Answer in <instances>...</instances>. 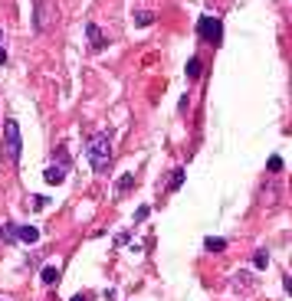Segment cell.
Wrapping results in <instances>:
<instances>
[{
	"label": "cell",
	"mask_w": 292,
	"mask_h": 301,
	"mask_svg": "<svg viewBox=\"0 0 292 301\" xmlns=\"http://www.w3.org/2000/svg\"><path fill=\"white\" fill-rule=\"evenodd\" d=\"M53 20H56V7H53L50 0H33V30L46 33Z\"/></svg>",
	"instance_id": "obj_3"
},
{
	"label": "cell",
	"mask_w": 292,
	"mask_h": 301,
	"mask_svg": "<svg viewBox=\"0 0 292 301\" xmlns=\"http://www.w3.org/2000/svg\"><path fill=\"white\" fill-rule=\"evenodd\" d=\"M253 265H256V269H266V265H269V255H266V252H256V255H253Z\"/></svg>",
	"instance_id": "obj_15"
},
{
	"label": "cell",
	"mask_w": 292,
	"mask_h": 301,
	"mask_svg": "<svg viewBox=\"0 0 292 301\" xmlns=\"http://www.w3.org/2000/svg\"><path fill=\"white\" fill-rule=\"evenodd\" d=\"M43 180H46V184H53V187H59L62 180H66V167H46Z\"/></svg>",
	"instance_id": "obj_7"
},
{
	"label": "cell",
	"mask_w": 292,
	"mask_h": 301,
	"mask_svg": "<svg viewBox=\"0 0 292 301\" xmlns=\"http://www.w3.org/2000/svg\"><path fill=\"white\" fill-rule=\"evenodd\" d=\"M204 249H207V252H224V249H227V239H213V236H207V239H204Z\"/></svg>",
	"instance_id": "obj_11"
},
{
	"label": "cell",
	"mask_w": 292,
	"mask_h": 301,
	"mask_svg": "<svg viewBox=\"0 0 292 301\" xmlns=\"http://www.w3.org/2000/svg\"><path fill=\"white\" fill-rule=\"evenodd\" d=\"M40 278H43V285H59V278H62V272L56 269V265H46L43 272H40Z\"/></svg>",
	"instance_id": "obj_8"
},
{
	"label": "cell",
	"mask_w": 292,
	"mask_h": 301,
	"mask_svg": "<svg viewBox=\"0 0 292 301\" xmlns=\"http://www.w3.org/2000/svg\"><path fill=\"white\" fill-rule=\"evenodd\" d=\"M4 144H7V157L17 164L23 154V141H20V124L17 118H4Z\"/></svg>",
	"instance_id": "obj_2"
},
{
	"label": "cell",
	"mask_w": 292,
	"mask_h": 301,
	"mask_svg": "<svg viewBox=\"0 0 292 301\" xmlns=\"http://www.w3.org/2000/svg\"><path fill=\"white\" fill-rule=\"evenodd\" d=\"M17 242H40V229L36 226H17Z\"/></svg>",
	"instance_id": "obj_6"
},
{
	"label": "cell",
	"mask_w": 292,
	"mask_h": 301,
	"mask_svg": "<svg viewBox=\"0 0 292 301\" xmlns=\"http://www.w3.org/2000/svg\"><path fill=\"white\" fill-rule=\"evenodd\" d=\"M0 39H4V30H0Z\"/></svg>",
	"instance_id": "obj_21"
},
{
	"label": "cell",
	"mask_w": 292,
	"mask_h": 301,
	"mask_svg": "<svg viewBox=\"0 0 292 301\" xmlns=\"http://www.w3.org/2000/svg\"><path fill=\"white\" fill-rule=\"evenodd\" d=\"M148 213H151V209H148V206H141V209H138V213H135V223H141V220H148Z\"/></svg>",
	"instance_id": "obj_18"
},
{
	"label": "cell",
	"mask_w": 292,
	"mask_h": 301,
	"mask_svg": "<svg viewBox=\"0 0 292 301\" xmlns=\"http://www.w3.org/2000/svg\"><path fill=\"white\" fill-rule=\"evenodd\" d=\"M135 187V174H122V180H118V187H115V193L118 197H125V193Z\"/></svg>",
	"instance_id": "obj_9"
},
{
	"label": "cell",
	"mask_w": 292,
	"mask_h": 301,
	"mask_svg": "<svg viewBox=\"0 0 292 301\" xmlns=\"http://www.w3.org/2000/svg\"><path fill=\"white\" fill-rule=\"evenodd\" d=\"M72 301H89V298H86V295H76V298H72Z\"/></svg>",
	"instance_id": "obj_20"
},
{
	"label": "cell",
	"mask_w": 292,
	"mask_h": 301,
	"mask_svg": "<svg viewBox=\"0 0 292 301\" xmlns=\"http://www.w3.org/2000/svg\"><path fill=\"white\" fill-rule=\"evenodd\" d=\"M151 23H155V13L151 10H138L135 13V26H151Z\"/></svg>",
	"instance_id": "obj_12"
},
{
	"label": "cell",
	"mask_w": 292,
	"mask_h": 301,
	"mask_svg": "<svg viewBox=\"0 0 292 301\" xmlns=\"http://www.w3.org/2000/svg\"><path fill=\"white\" fill-rule=\"evenodd\" d=\"M187 79H200V59L187 62Z\"/></svg>",
	"instance_id": "obj_14"
},
{
	"label": "cell",
	"mask_w": 292,
	"mask_h": 301,
	"mask_svg": "<svg viewBox=\"0 0 292 301\" xmlns=\"http://www.w3.org/2000/svg\"><path fill=\"white\" fill-rule=\"evenodd\" d=\"M4 62H7V50H4V46H0V66H4Z\"/></svg>",
	"instance_id": "obj_19"
},
{
	"label": "cell",
	"mask_w": 292,
	"mask_h": 301,
	"mask_svg": "<svg viewBox=\"0 0 292 301\" xmlns=\"http://www.w3.org/2000/svg\"><path fill=\"white\" fill-rule=\"evenodd\" d=\"M279 170H282V157L273 154V157H269V174H279Z\"/></svg>",
	"instance_id": "obj_16"
},
{
	"label": "cell",
	"mask_w": 292,
	"mask_h": 301,
	"mask_svg": "<svg viewBox=\"0 0 292 301\" xmlns=\"http://www.w3.org/2000/svg\"><path fill=\"white\" fill-rule=\"evenodd\" d=\"M0 239L10 246V242H17V223H4V229H0Z\"/></svg>",
	"instance_id": "obj_10"
},
{
	"label": "cell",
	"mask_w": 292,
	"mask_h": 301,
	"mask_svg": "<svg viewBox=\"0 0 292 301\" xmlns=\"http://www.w3.org/2000/svg\"><path fill=\"white\" fill-rule=\"evenodd\" d=\"M86 154H89V164H92L95 174H108V164H112V135L108 131H92L86 141Z\"/></svg>",
	"instance_id": "obj_1"
},
{
	"label": "cell",
	"mask_w": 292,
	"mask_h": 301,
	"mask_svg": "<svg viewBox=\"0 0 292 301\" xmlns=\"http://www.w3.org/2000/svg\"><path fill=\"white\" fill-rule=\"evenodd\" d=\"M197 33H200V39H204V43H213V46H217L220 39H224V23H220L217 17H200V20H197Z\"/></svg>",
	"instance_id": "obj_4"
},
{
	"label": "cell",
	"mask_w": 292,
	"mask_h": 301,
	"mask_svg": "<svg viewBox=\"0 0 292 301\" xmlns=\"http://www.w3.org/2000/svg\"><path fill=\"white\" fill-rule=\"evenodd\" d=\"M180 184H184V170L177 167V170L171 174V184H168V190H171V193H174V190H180Z\"/></svg>",
	"instance_id": "obj_13"
},
{
	"label": "cell",
	"mask_w": 292,
	"mask_h": 301,
	"mask_svg": "<svg viewBox=\"0 0 292 301\" xmlns=\"http://www.w3.org/2000/svg\"><path fill=\"white\" fill-rule=\"evenodd\" d=\"M86 36H89V46H92L95 53H99V50H105V46H108V39L102 36V30H99L95 23H86Z\"/></svg>",
	"instance_id": "obj_5"
},
{
	"label": "cell",
	"mask_w": 292,
	"mask_h": 301,
	"mask_svg": "<svg viewBox=\"0 0 292 301\" xmlns=\"http://www.w3.org/2000/svg\"><path fill=\"white\" fill-rule=\"evenodd\" d=\"M46 203H50L46 197H30V206L33 209H46Z\"/></svg>",
	"instance_id": "obj_17"
},
{
	"label": "cell",
	"mask_w": 292,
	"mask_h": 301,
	"mask_svg": "<svg viewBox=\"0 0 292 301\" xmlns=\"http://www.w3.org/2000/svg\"><path fill=\"white\" fill-rule=\"evenodd\" d=\"M0 301H7V298H0Z\"/></svg>",
	"instance_id": "obj_22"
}]
</instances>
